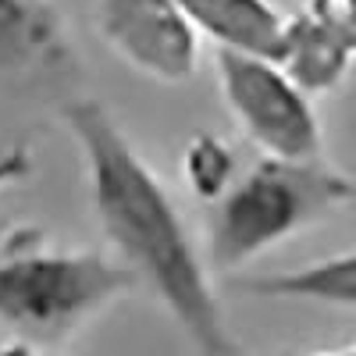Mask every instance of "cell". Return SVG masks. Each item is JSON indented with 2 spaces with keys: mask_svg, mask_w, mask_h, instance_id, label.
<instances>
[{
  "mask_svg": "<svg viewBox=\"0 0 356 356\" xmlns=\"http://www.w3.org/2000/svg\"><path fill=\"white\" fill-rule=\"evenodd\" d=\"M65 125L82 150L97 221L107 243L122 253V264L136 282L150 285L200 356H239L207 264L150 164L136 154L100 100H72Z\"/></svg>",
  "mask_w": 356,
  "mask_h": 356,
  "instance_id": "1",
  "label": "cell"
},
{
  "mask_svg": "<svg viewBox=\"0 0 356 356\" xmlns=\"http://www.w3.org/2000/svg\"><path fill=\"white\" fill-rule=\"evenodd\" d=\"M356 200V182L314 161H271L264 157L239 182H232L211 211L207 257L214 271H235L264 250L303 232L339 207Z\"/></svg>",
  "mask_w": 356,
  "mask_h": 356,
  "instance_id": "2",
  "label": "cell"
},
{
  "mask_svg": "<svg viewBox=\"0 0 356 356\" xmlns=\"http://www.w3.org/2000/svg\"><path fill=\"white\" fill-rule=\"evenodd\" d=\"M132 285L136 275L104 253H18L0 260V321L25 342H57Z\"/></svg>",
  "mask_w": 356,
  "mask_h": 356,
  "instance_id": "3",
  "label": "cell"
},
{
  "mask_svg": "<svg viewBox=\"0 0 356 356\" xmlns=\"http://www.w3.org/2000/svg\"><path fill=\"white\" fill-rule=\"evenodd\" d=\"M218 79L228 111L271 161L321 157V122L310 97L275 61L218 50Z\"/></svg>",
  "mask_w": 356,
  "mask_h": 356,
  "instance_id": "4",
  "label": "cell"
},
{
  "mask_svg": "<svg viewBox=\"0 0 356 356\" xmlns=\"http://www.w3.org/2000/svg\"><path fill=\"white\" fill-rule=\"evenodd\" d=\"M100 36L136 72L157 82H189L200 65V33L178 0H100Z\"/></svg>",
  "mask_w": 356,
  "mask_h": 356,
  "instance_id": "5",
  "label": "cell"
},
{
  "mask_svg": "<svg viewBox=\"0 0 356 356\" xmlns=\"http://www.w3.org/2000/svg\"><path fill=\"white\" fill-rule=\"evenodd\" d=\"M178 8L200 36L218 43V50L267 61H275L289 22L271 0H178Z\"/></svg>",
  "mask_w": 356,
  "mask_h": 356,
  "instance_id": "6",
  "label": "cell"
},
{
  "mask_svg": "<svg viewBox=\"0 0 356 356\" xmlns=\"http://www.w3.org/2000/svg\"><path fill=\"white\" fill-rule=\"evenodd\" d=\"M356 57L324 29L307 18L303 11L292 15L285 22V36L282 47L275 54V65L303 89L307 97H321V93H332V89L349 75Z\"/></svg>",
  "mask_w": 356,
  "mask_h": 356,
  "instance_id": "7",
  "label": "cell"
},
{
  "mask_svg": "<svg viewBox=\"0 0 356 356\" xmlns=\"http://www.w3.org/2000/svg\"><path fill=\"white\" fill-rule=\"evenodd\" d=\"M243 292L267 296V300H303L324 307H356V250L317 260L307 267H292L278 275L246 278Z\"/></svg>",
  "mask_w": 356,
  "mask_h": 356,
  "instance_id": "8",
  "label": "cell"
},
{
  "mask_svg": "<svg viewBox=\"0 0 356 356\" xmlns=\"http://www.w3.org/2000/svg\"><path fill=\"white\" fill-rule=\"evenodd\" d=\"M182 171H186V182L196 196L203 200H218L228 186H232V171H235V157L232 150L218 139V136H196L186 146V157H182Z\"/></svg>",
  "mask_w": 356,
  "mask_h": 356,
  "instance_id": "9",
  "label": "cell"
},
{
  "mask_svg": "<svg viewBox=\"0 0 356 356\" xmlns=\"http://www.w3.org/2000/svg\"><path fill=\"white\" fill-rule=\"evenodd\" d=\"M324 33H332L353 57H356V0H310L303 8Z\"/></svg>",
  "mask_w": 356,
  "mask_h": 356,
  "instance_id": "10",
  "label": "cell"
},
{
  "mask_svg": "<svg viewBox=\"0 0 356 356\" xmlns=\"http://www.w3.org/2000/svg\"><path fill=\"white\" fill-rule=\"evenodd\" d=\"M0 356H43V353H36L33 342H11V346L0 349Z\"/></svg>",
  "mask_w": 356,
  "mask_h": 356,
  "instance_id": "11",
  "label": "cell"
},
{
  "mask_svg": "<svg viewBox=\"0 0 356 356\" xmlns=\"http://www.w3.org/2000/svg\"><path fill=\"white\" fill-rule=\"evenodd\" d=\"M314 356H356V346H349V349H328V353H314Z\"/></svg>",
  "mask_w": 356,
  "mask_h": 356,
  "instance_id": "12",
  "label": "cell"
}]
</instances>
